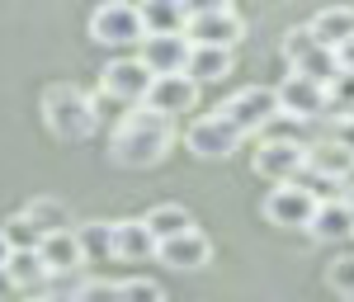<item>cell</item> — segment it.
<instances>
[{
    "label": "cell",
    "mask_w": 354,
    "mask_h": 302,
    "mask_svg": "<svg viewBox=\"0 0 354 302\" xmlns=\"http://www.w3.org/2000/svg\"><path fill=\"white\" fill-rule=\"evenodd\" d=\"M307 232L317 236V241H350L354 236V203L350 198H322L317 203V213L307 222Z\"/></svg>",
    "instance_id": "2e32d148"
},
{
    "label": "cell",
    "mask_w": 354,
    "mask_h": 302,
    "mask_svg": "<svg viewBox=\"0 0 354 302\" xmlns=\"http://www.w3.org/2000/svg\"><path fill=\"white\" fill-rule=\"evenodd\" d=\"M43 118H48V133L62 142H85L95 133V109H90V95L76 85H53L43 95Z\"/></svg>",
    "instance_id": "7a4b0ae2"
},
{
    "label": "cell",
    "mask_w": 354,
    "mask_h": 302,
    "mask_svg": "<svg viewBox=\"0 0 354 302\" xmlns=\"http://www.w3.org/2000/svg\"><path fill=\"white\" fill-rule=\"evenodd\" d=\"M185 38H189L194 48H222V53H232L245 38V24H241V15H236V5H198V10H189Z\"/></svg>",
    "instance_id": "3957f363"
},
{
    "label": "cell",
    "mask_w": 354,
    "mask_h": 302,
    "mask_svg": "<svg viewBox=\"0 0 354 302\" xmlns=\"http://www.w3.org/2000/svg\"><path fill=\"white\" fill-rule=\"evenodd\" d=\"M137 19H142V38H170V33H185V24H189V5L147 0V5H137Z\"/></svg>",
    "instance_id": "e0dca14e"
},
{
    "label": "cell",
    "mask_w": 354,
    "mask_h": 302,
    "mask_svg": "<svg viewBox=\"0 0 354 302\" xmlns=\"http://www.w3.org/2000/svg\"><path fill=\"white\" fill-rule=\"evenodd\" d=\"M283 57H288V71H298V76H307V81L326 85L335 71H340V62H335V53H326L317 38H312V28L298 24L283 33Z\"/></svg>",
    "instance_id": "5b68a950"
},
{
    "label": "cell",
    "mask_w": 354,
    "mask_h": 302,
    "mask_svg": "<svg viewBox=\"0 0 354 302\" xmlns=\"http://www.w3.org/2000/svg\"><path fill=\"white\" fill-rule=\"evenodd\" d=\"M142 227H147L151 241L161 246V241H175V236L194 232V218H189V208H180V203H156V208L142 218Z\"/></svg>",
    "instance_id": "44dd1931"
},
{
    "label": "cell",
    "mask_w": 354,
    "mask_h": 302,
    "mask_svg": "<svg viewBox=\"0 0 354 302\" xmlns=\"http://www.w3.org/2000/svg\"><path fill=\"white\" fill-rule=\"evenodd\" d=\"M15 298H19V293H15V283H10L5 270H0V302H15Z\"/></svg>",
    "instance_id": "f1b7e54d"
},
{
    "label": "cell",
    "mask_w": 354,
    "mask_h": 302,
    "mask_svg": "<svg viewBox=\"0 0 354 302\" xmlns=\"http://www.w3.org/2000/svg\"><path fill=\"white\" fill-rule=\"evenodd\" d=\"M15 302H48V298H15Z\"/></svg>",
    "instance_id": "4dcf8cb0"
},
{
    "label": "cell",
    "mask_w": 354,
    "mask_h": 302,
    "mask_svg": "<svg viewBox=\"0 0 354 302\" xmlns=\"http://www.w3.org/2000/svg\"><path fill=\"white\" fill-rule=\"evenodd\" d=\"M76 241H81V260H113V222H85L76 227Z\"/></svg>",
    "instance_id": "7402d4cb"
},
{
    "label": "cell",
    "mask_w": 354,
    "mask_h": 302,
    "mask_svg": "<svg viewBox=\"0 0 354 302\" xmlns=\"http://www.w3.org/2000/svg\"><path fill=\"white\" fill-rule=\"evenodd\" d=\"M255 175L270 185H298V175L307 170V147L298 138H265L255 142Z\"/></svg>",
    "instance_id": "277c9868"
},
{
    "label": "cell",
    "mask_w": 354,
    "mask_h": 302,
    "mask_svg": "<svg viewBox=\"0 0 354 302\" xmlns=\"http://www.w3.org/2000/svg\"><path fill=\"white\" fill-rule=\"evenodd\" d=\"M156 260H161L165 270H180V274H194V270H203L208 260H213V241L194 227L185 236H175V241H161L156 246Z\"/></svg>",
    "instance_id": "5bb4252c"
},
{
    "label": "cell",
    "mask_w": 354,
    "mask_h": 302,
    "mask_svg": "<svg viewBox=\"0 0 354 302\" xmlns=\"http://www.w3.org/2000/svg\"><path fill=\"white\" fill-rule=\"evenodd\" d=\"M326 283L335 288V293H340V298H354V255H340V260H330Z\"/></svg>",
    "instance_id": "484cf974"
},
{
    "label": "cell",
    "mask_w": 354,
    "mask_h": 302,
    "mask_svg": "<svg viewBox=\"0 0 354 302\" xmlns=\"http://www.w3.org/2000/svg\"><path fill=\"white\" fill-rule=\"evenodd\" d=\"M307 28H312V38H317L326 53H340V48L354 38V10L350 5H330V10H322Z\"/></svg>",
    "instance_id": "d6986e66"
},
{
    "label": "cell",
    "mask_w": 354,
    "mask_h": 302,
    "mask_svg": "<svg viewBox=\"0 0 354 302\" xmlns=\"http://www.w3.org/2000/svg\"><path fill=\"white\" fill-rule=\"evenodd\" d=\"M90 38H95L100 48H137V43H142L137 5H128V0L95 5V15H90Z\"/></svg>",
    "instance_id": "8992f818"
},
{
    "label": "cell",
    "mask_w": 354,
    "mask_h": 302,
    "mask_svg": "<svg viewBox=\"0 0 354 302\" xmlns=\"http://www.w3.org/2000/svg\"><path fill=\"white\" fill-rule=\"evenodd\" d=\"M185 147H189L194 156H203V161H222V156H232L241 147V133L222 113H198L185 128Z\"/></svg>",
    "instance_id": "ba28073f"
},
{
    "label": "cell",
    "mask_w": 354,
    "mask_h": 302,
    "mask_svg": "<svg viewBox=\"0 0 354 302\" xmlns=\"http://www.w3.org/2000/svg\"><path fill=\"white\" fill-rule=\"evenodd\" d=\"M317 194L302 189V185H274L270 198H265V218L274 222V227H298V232H307V222H312V213H317Z\"/></svg>",
    "instance_id": "9c48e42d"
},
{
    "label": "cell",
    "mask_w": 354,
    "mask_h": 302,
    "mask_svg": "<svg viewBox=\"0 0 354 302\" xmlns=\"http://www.w3.org/2000/svg\"><path fill=\"white\" fill-rule=\"evenodd\" d=\"M170 142H175V123L170 118H161V113H151V109H128L113 123L109 151L118 165L147 170V165H156L170 151Z\"/></svg>",
    "instance_id": "6da1fadb"
},
{
    "label": "cell",
    "mask_w": 354,
    "mask_h": 302,
    "mask_svg": "<svg viewBox=\"0 0 354 302\" xmlns=\"http://www.w3.org/2000/svg\"><path fill=\"white\" fill-rule=\"evenodd\" d=\"M38 260L48 265V274L53 279H66L76 274L85 260H81V241H76V227H62V232H48V236H38Z\"/></svg>",
    "instance_id": "9a60e30c"
},
{
    "label": "cell",
    "mask_w": 354,
    "mask_h": 302,
    "mask_svg": "<svg viewBox=\"0 0 354 302\" xmlns=\"http://www.w3.org/2000/svg\"><path fill=\"white\" fill-rule=\"evenodd\" d=\"M24 222L38 232V236H48V232H62L71 218H66V203H57V198H28Z\"/></svg>",
    "instance_id": "603a6c76"
},
{
    "label": "cell",
    "mask_w": 354,
    "mask_h": 302,
    "mask_svg": "<svg viewBox=\"0 0 354 302\" xmlns=\"http://www.w3.org/2000/svg\"><path fill=\"white\" fill-rule=\"evenodd\" d=\"M118 302H165V288L156 279H123L118 283Z\"/></svg>",
    "instance_id": "d4e9b609"
},
{
    "label": "cell",
    "mask_w": 354,
    "mask_h": 302,
    "mask_svg": "<svg viewBox=\"0 0 354 302\" xmlns=\"http://www.w3.org/2000/svg\"><path fill=\"white\" fill-rule=\"evenodd\" d=\"M274 104H279L283 118H293V123L317 118V113L326 109V85H317V81H307V76H298V71H288V76L279 81V90H274Z\"/></svg>",
    "instance_id": "30bf717a"
},
{
    "label": "cell",
    "mask_w": 354,
    "mask_h": 302,
    "mask_svg": "<svg viewBox=\"0 0 354 302\" xmlns=\"http://www.w3.org/2000/svg\"><path fill=\"white\" fill-rule=\"evenodd\" d=\"M5 260H10V241H5V232H0V270H5Z\"/></svg>",
    "instance_id": "f546056e"
},
{
    "label": "cell",
    "mask_w": 354,
    "mask_h": 302,
    "mask_svg": "<svg viewBox=\"0 0 354 302\" xmlns=\"http://www.w3.org/2000/svg\"><path fill=\"white\" fill-rule=\"evenodd\" d=\"M185 76L194 85H218L232 76V53L222 48H194L189 43V62H185Z\"/></svg>",
    "instance_id": "ffe728a7"
},
{
    "label": "cell",
    "mask_w": 354,
    "mask_h": 302,
    "mask_svg": "<svg viewBox=\"0 0 354 302\" xmlns=\"http://www.w3.org/2000/svg\"><path fill=\"white\" fill-rule=\"evenodd\" d=\"M326 109L335 118H354V71H335L326 81Z\"/></svg>",
    "instance_id": "cb8c5ba5"
},
{
    "label": "cell",
    "mask_w": 354,
    "mask_h": 302,
    "mask_svg": "<svg viewBox=\"0 0 354 302\" xmlns=\"http://www.w3.org/2000/svg\"><path fill=\"white\" fill-rule=\"evenodd\" d=\"M194 104H198V85L189 81V76H151V85H147V100H142V109L161 113V118H180V113H189Z\"/></svg>",
    "instance_id": "8fae6325"
},
{
    "label": "cell",
    "mask_w": 354,
    "mask_h": 302,
    "mask_svg": "<svg viewBox=\"0 0 354 302\" xmlns=\"http://www.w3.org/2000/svg\"><path fill=\"white\" fill-rule=\"evenodd\" d=\"M113 260H123V265H142V260H156V241H151V232L142 227V218H123V222H113Z\"/></svg>",
    "instance_id": "ac0fdd59"
},
{
    "label": "cell",
    "mask_w": 354,
    "mask_h": 302,
    "mask_svg": "<svg viewBox=\"0 0 354 302\" xmlns=\"http://www.w3.org/2000/svg\"><path fill=\"white\" fill-rule=\"evenodd\" d=\"M71 302H118V283H109V279H85Z\"/></svg>",
    "instance_id": "4316f807"
},
{
    "label": "cell",
    "mask_w": 354,
    "mask_h": 302,
    "mask_svg": "<svg viewBox=\"0 0 354 302\" xmlns=\"http://www.w3.org/2000/svg\"><path fill=\"white\" fill-rule=\"evenodd\" d=\"M335 62H340V71H354V38L340 48V53H335Z\"/></svg>",
    "instance_id": "83f0119b"
},
{
    "label": "cell",
    "mask_w": 354,
    "mask_h": 302,
    "mask_svg": "<svg viewBox=\"0 0 354 302\" xmlns=\"http://www.w3.org/2000/svg\"><path fill=\"white\" fill-rule=\"evenodd\" d=\"M185 62H189V38H185V33L142 38V43H137V66H142L147 76H185Z\"/></svg>",
    "instance_id": "7c38bea8"
},
{
    "label": "cell",
    "mask_w": 354,
    "mask_h": 302,
    "mask_svg": "<svg viewBox=\"0 0 354 302\" xmlns=\"http://www.w3.org/2000/svg\"><path fill=\"white\" fill-rule=\"evenodd\" d=\"M218 113L245 138V133H265L274 118H279V104H274V90H270V85H245V90H236Z\"/></svg>",
    "instance_id": "52a82bcc"
},
{
    "label": "cell",
    "mask_w": 354,
    "mask_h": 302,
    "mask_svg": "<svg viewBox=\"0 0 354 302\" xmlns=\"http://www.w3.org/2000/svg\"><path fill=\"white\" fill-rule=\"evenodd\" d=\"M147 85H151V76L137 66V57H118V62L104 66V76H100V95H109L113 104L133 109V104L147 100Z\"/></svg>",
    "instance_id": "4fadbf2b"
}]
</instances>
